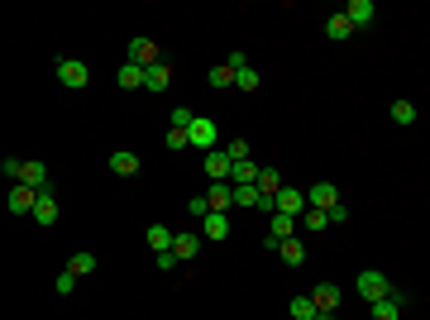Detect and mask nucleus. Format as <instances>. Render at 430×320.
Instances as JSON below:
<instances>
[{"mask_svg":"<svg viewBox=\"0 0 430 320\" xmlns=\"http://www.w3.org/2000/svg\"><path fill=\"white\" fill-rule=\"evenodd\" d=\"M173 86V62L158 58L153 67H144V91H168Z\"/></svg>","mask_w":430,"mask_h":320,"instance_id":"1a4fd4ad","label":"nucleus"},{"mask_svg":"<svg viewBox=\"0 0 430 320\" xmlns=\"http://www.w3.org/2000/svg\"><path fill=\"white\" fill-rule=\"evenodd\" d=\"M325 220H330V225H344V220H349V206H344V201H335L330 211H325Z\"/></svg>","mask_w":430,"mask_h":320,"instance_id":"c9c22d12","label":"nucleus"},{"mask_svg":"<svg viewBox=\"0 0 430 320\" xmlns=\"http://www.w3.org/2000/svg\"><path fill=\"white\" fill-rule=\"evenodd\" d=\"M168 148H173V153H182V148H192V143H187V129H168Z\"/></svg>","mask_w":430,"mask_h":320,"instance_id":"f704fd0d","label":"nucleus"},{"mask_svg":"<svg viewBox=\"0 0 430 320\" xmlns=\"http://www.w3.org/2000/svg\"><path fill=\"white\" fill-rule=\"evenodd\" d=\"M187 143H192V148H201V153L220 148V124H215L211 115H196L192 129H187Z\"/></svg>","mask_w":430,"mask_h":320,"instance_id":"f257e3e1","label":"nucleus"},{"mask_svg":"<svg viewBox=\"0 0 430 320\" xmlns=\"http://www.w3.org/2000/svg\"><path fill=\"white\" fill-rule=\"evenodd\" d=\"M196 254H201V235H196V230H182V235H173V259H177V263H192Z\"/></svg>","mask_w":430,"mask_h":320,"instance_id":"6e6552de","label":"nucleus"},{"mask_svg":"<svg viewBox=\"0 0 430 320\" xmlns=\"http://www.w3.org/2000/svg\"><path fill=\"white\" fill-rule=\"evenodd\" d=\"M273 211H277V215H292V220H301V211H306V191L282 186V191L273 196Z\"/></svg>","mask_w":430,"mask_h":320,"instance_id":"39448f33","label":"nucleus"},{"mask_svg":"<svg viewBox=\"0 0 430 320\" xmlns=\"http://www.w3.org/2000/svg\"><path fill=\"white\" fill-rule=\"evenodd\" d=\"M158 58H163V53H158L153 39H129V58H124V62H134V67H153Z\"/></svg>","mask_w":430,"mask_h":320,"instance_id":"9d476101","label":"nucleus"},{"mask_svg":"<svg viewBox=\"0 0 430 320\" xmlns=\"http://www.w3.org/2000/svg\"><path fill=\"white\" fill-rule=\"evenodd\" d=\"M153 263H158V268H163V273H173V268H177V259H173V249H163V254H153Z\"/></svg>","mask_w":430,"mask_h":320,"instance_id":"58836bf2","label":"nucleus"},{"mask_svg":"<svg viewBox=\"0 0 430 320\" xmlns=\"http://www.w3.org/2000/svg\"><path fill=\"white\" fill-rule=\"evenodd\" d=\"M325 39H335V43L354 39V24L344 20V15H330V20H325Z\"/></svg>","mask_w":430,"mask_h":320,"instance_id":"b1692460","label":"nucleus"},{"mask_svg":"<svg viewBox=\"0 0 430 320\" xmlns=\"http://www.w3.org/2000/svg\"><path fill=\"white\" fill-rule=\"evenodd\" d=\"M206 206H211L215 215H230V182H211V191H206Z\"/></svg>","mask_w":430,"mask_h":320,"instance_id":"f3484780","label":"nucleus"},{"mask_svg":"<svg viewBox=\"0 0 430 320\" xmlns=\"http://www.w3.org/2000/svg\"><path fill=\"white\" fill-rule=\"evenodd\" d=\"M187 215H192V220H206V215H211L206 196H192V201H187Z\"/></svg>","mask_w":430,"mask_h":320,"instance_id":"72a5a7b5","label":"nucleus"},{"mask_svg":"<svg viewBox=\"0 0 430 320\" xmlns=\"http://www.w3.org/2000/svg\"><path fill=\"white\" fill-rule=\"evenodd\" d=\"M72 287H77V278H72V273L62 268L58 278H53V292H58V297H72Z\"/></svg>","mask_w":430,"mask_h":320,"instance_id":"473e14b6","label":"nucleus"},{"mask_svg":"<svg viewBox=\"0 0 430 320\" xmlns=\"http://www.w3.org/2000/svg\"><path fill=\"white\" fill-rule=\"evenodd\" d=\"M392 120L397 124H416V105H411V100H392Z\"/></svg>","mask_w":430,"mask_h":320,"instance_id":"c85d7f7f","label":"nucleus"},{"mask_svg":"<svg viewBox=\"0 0 430 320\" xmlns=\"http://www.w3.org/2000/svg\"><path fill=\"white\" fill-rule=\"evenodd\" d=\"M201 172L211 182H230V158H225L220 148H211V153H201Z\"/></svg>","mask_w":430,"mask_h":320,"instance_id":"ddd939ff","label":"nucleus"},{"mask_svg":"<svg viewBox=\"0 0 430 320\" xmlns=\"http://www.w3.org/2000/svg\"><path fill=\"white\" fill-rule=\"evenodd\" d=\"M149 244H153V254H163V249H173V230L168 225H149Z\"/></svg>","mask_w":430,"mask_h":320,"instance_id":"a878e982","label":"nucleus"},{"mask_svg":"<svg viewBox=\"0 0 430 320\" xmlns=\"http://www.w3.org/2000/svg\"><path fill=\"white\" fill-rule=\"evenodd\" d=\"M211 86H215V91H225V86H235V72H230L225 62H220V67H211Z\"/></svg>","mask_w":430,"mask_h":320,"instance_id":"7c9ffc66","label":"nucleus"},{"mask_svg":"<svg viewBox=\"0 0 430 320\" xmlns=\"http://www.w3.org/2000/svg\"><path fill=\"white\" fill-rule=\"evenodd\" d=\"M306 297H311L315 316H335V311H339V287H335V282H315Z\"/></svg>","mask_w":430,"mask_h":320,"instance_id":"20e7f679","label":"nucleus"},{"mask_svg":"<svg viewBox=\"0 0 430 320\" xmlns=\"http://www.w3.org/2000/svg\"><path fill=\"white\" fill-rule=\"evenodd\" d=\"M110 167H115V177H134V172H139V153L115 148V153H110Z\"/></svg>","mask_w":430,"mask_h":320,"instance_id":"412c9836","label":"nucleus"},{"mask_svg":"<svg viewBox=\"0 0 430 320\" xmlns=\"http://www.w3.org/2000/svg\"><path fill=\"white\" fill-rule=\"evenodd\" d=\"M335 201H339V186L335 182H315L311 191H306V211H330Z\"/></svg>","mask_w":430,"mask_h":320,"instance_id":"0eeeda50","label":"nucleus"},{"mask_svg":"<svg viewBox=\"0 0 430 320\" xmlns=\"http://www.w3.org/2000/svg\"><path fill=\"white\" fill-rule=\"evenodd\" d=\"M354 287H359V297L368 301V306H373V301H383L392 292V282L383 278V268H364V273L354 278Z\"/></svg>","mask_w":430,"mask_h":320,"instance_id":"f03ea898","label":"nucleus"},{"mask_svg":"<svg viewBox=\"0 0 430 320\" xmlns=\"http://www.w3.org/2000/svg\"><path fill=\"white\" fill-rule=\"evenodd\" d=\"M292 235H296V220H292V215H277V211H268V244L277 249V244L292 239Z\"/></svg>","mask_w":430,"mask_h":320,"instance_id":"4468645a","label":"nucleus"},{"mask_svg":"<svg viewBox=\"0 0 430 320\" xmlns=\"http://www.w3.org/2000/svg\"><path fill=\"white\" fill-rule=\"evenodd\" d=\"M301 220H306V235H320V230H325V211H301Z\"/></svg>","mask_w":430,"mask_h":320,"instance_id":"2f4dec72","label":"nucleus"},{"mask_svg":"<svg viewBox=\"0 0 430 320\" xmlns=\"http://www.w3.org/2000/svg\"><path fill=\"white\" fill-rule=\"evenodd\" d=\"M201 239H230V215H206L201 220Z\"/></svg>","mask_w":430,"mask_h":320,"instance_id":"6ab92c4d","label":"nucleus"},{"mask_svg":"<svg viewBox=\"0 0 430 320\" xmlns=\"http://www.w3.org/2000/svg\"><path fill=\"white\" fill-rule=\"evenodd\" d=\"M254 186H258V196H268V201H273L277 191H282V172H277V167H258Z\"/></svg>","mask_w":430,"mask_h":320,"instance_id":"a211bd4d","label":"nucleus"},{"mask_svg":"<svg viewBox=\"0 0 430 320\" xmlns=\"http://www.w3.org/2000/svg\"><path fill=\"white\" fill-rule=\"evenodd\" d=\"M220 153H225L230 162H244V158H249V139H230L225 148H220Z\"/></svg>","mask_w":430,"mask_h":320,"instance_id":"c756f323","label":"nucleus"},{"mask_svg":"<svg viewBox=\"0 0 430 320\" xmlns=\"http://www.w3.org/2000/svg\"><path fill=\"white\" fill-rule=\"evenodd\" d=\"M254 177H258V162L254 158L230 162V186H254Z\"/></svg>","mask_w":430,"mask_h":320,"instance_id":"aec40b11","label":"nucleus"},{"mask_svg":"<svg viewBox=\"0 0 430 320\" xmlns=\"http://www.w3.org/2000/svg\"><path fill=\"white\" fill-rule=\"evenodd\" d=\"M315 320H335V316H315Z\"/></svg>","mask_w":430,"mask_h":320,"instance_id":"ea45409f","label":"nucleus"},{"mask_svg":"<svg viewBox=\"0 0 430 320\" xmlns=\"http://www.w3.org/2000/svg\"><path fill=\"white\" fill-rule=\"evenodd\" d=\"M20 186H29V191H48V167H43V162H20Z\"/></svg>","mask_w":430,"mask_h":320,"instance_id":"2eb2a0df","label":"nucleus"},{"mask_svg":"<svg viewBox=\"0 0 430 320\" xmlns=\"http://www.w3.org/2000/svg\"><path fill=\"white\" fill-rule=\"evenodd\" d=\"M0 172H5L10 182H20V158H0Z\"/></svg>","mask_w":430,"mask_h":320,"instance_id":"4c0bfd02","label":"nucleus"},{"mask_svg":"<svg viewBox=\"0 0 430 320\" xmlns=\"http://www.w3.org/2000/svg\"><path fill=\"white\" fill-rule=\"evenodd\" d=\"M287 316H292V320H315L311 297H306V292H301V297H292V301H287Z\"/></svg>","mask_w":430,"mask_h":320,"instance_id":"393cba45","label":"nucleus"},{"mask_svg":"<svg viewBox=\"0 0 430 320\" xmlns=\"http://www.w3.org/2000/svg\"><path fill=\"white\" fill-rule=\"evenodd\" d=\"M368 311H373V320H402V306H397V301H392V297H383V301H373Z\"/></svg>","mask_w":430,"mask_h":320,"instance_id":"bb28decb","label":"nucleus"},{"mask_svg":"<svg viewBox=\"0 0 430 320\" xmlns=\"http://www.w3.org/2000/svg\"><path fill=\"white\" fill-rule=\"evenodd\" d=\"M58 81L67 86V91H81V86L91 81V67H86L81 58H62L58 62Z\"/></svg>","mask_w":430,"mask_h":320,"instance_id":"7ed1b4c3","label":"nucleus"},{"mask_svg":"<svg viewBox=\"0 0 430 320\" xmlns=\"http://www.w3.org/2000/svg\"><path fill=\"white\" fill-rule=\"evenodd\" d=\"M339 15H344V20H349L354 29H364V24H373V20H378V5H373V0H349V5H344Z\"/></svg>","mask_w":430,"mask_h":320,"instance_id":"9b49d317","label":"nucleus"},{"mask_svg":"<svg viewBox=\"0 0 430 320\" xmlns=\"http://www.w3.org/2000/svg\"><path fill=\"white\" fill-rule=\"evenodd\" d=\"M258 81H263V77H258L254 67H239V72H235V91H258Z\"/></svg>","mask_w":430,"mask_h":320,"instance_id":"cd10ccee","label":"nucleus"},{"mask_svg":"<svg viewBox=\"0 0 430 320\" xmlns=\"http://www.w3.org/2000/svg\"><path fill=\"white\" fill-rule=\"evenodd\" d=\"M67 273H72V278H91V273H96V254H86V249H77V254L67 259Z\"/></svg>","mask_w":430,"mask_h":320,"instance_id":"4be33fe9","label":"nucleus"},{"mask_svg":"<svg viewBox=\"0 0 430 320\" xmlns=\"http://www.w3.org/2000/svg\"><path fill=\"white\" fill-rule=\"evenodd\" d=\"M29 215L39 220V230L58 225V196H53V191H39V201H34V211H29Z\"/></svg>","mask_w":430,"mask_h":320,"instance_id":"f8f14e48","label":"nucleus"},{"mask_svg":"<svg viewBox=\"0 0 430 320\" xmlns=\"http://www.w3.org/2000/svg\"><path fill=\"white\" fill-rule=\"evenodd\" d=\"M192 120H196V115L187 110V105H177V110H173V129H192Z\"/></svg>","mask_w":430,"mask_h":320,"instance_id":"e433bc0d","label":"nucleus"},{"mask_svg":"<svg viewBox=\"0 0 430 320\" xmlns=\"http://www.w3.org/2000/svg\"><path fill=\"white\" fill-rule=\"evenodd\" d=\"M277 259L287 263V268H301V263H306V239H301V235L282 239V244H277Z\"/></svg>","mask_w":430,"mask_h":320,"instance_id":"dca6fc26","label":"nucleus"},{"mask_svg":"<svg viewBox=\"0 0 430 320\" xmlns=\"http://www.w3.org/2000/svg\"><path fill=\"white\" fill-rule=\"evenodd\" d=\"M34 201H39V191H29V186H20V182H10V191H5V211H10V215H29Z\"/></svg>","mask_w":430,"mask_h":320,"instance_id":"423d86ee","label":"nucleus"},{"mask_svg":"<svg viewBox=\"0 0 430 320\" xmlns=\"http://www.w3.org/2000/svg\"><path fill=\"white\" fill-rule=\"evenodd\" d=\"M115 81L124 86V91H139V86H144V67H134V62H120Z\"/></svg>","mask_w":430,"mask_h":320,"instance_id":"5701e85b","label":"nucleus"}]
</instances>
